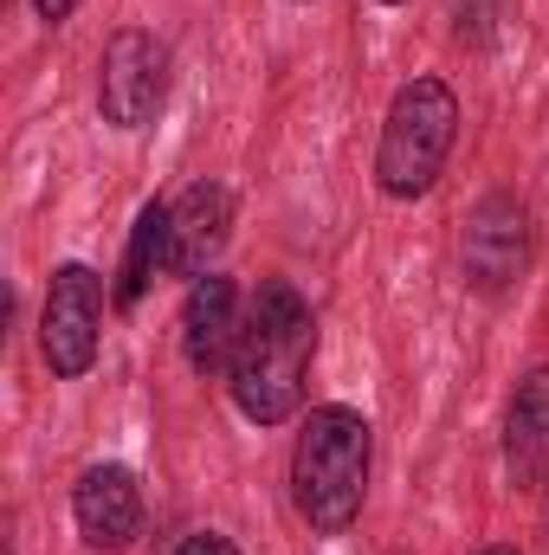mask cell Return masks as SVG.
<instances>
[{"label":"cell","instance_id":"ba28073f","mask_svg":"<svg viewBox=\"0 0 549 555\" xmlns=\"http://www.w3.org/2000/svg\"><path fill=\"white\" fill-rule=\"evenodd\" d=\"M72 517L91 550H130L142 537V491L130 465H91L72 485Z\"/></svg>","mask_w":549,"mask_h":555},{"label":"cell","instance_id":"5b68a950","mask_svg":"<svg viewBox=\"0 0 549 555\" xmlns=\"http://www.w3.org/2000/svg\"><path fill=\"white\" fill-rule=\"evenodd\" d=\"M98 336H104V284H98V272L91 266H59L52 272V291H46V317H39L46 369L59 382L91 375Z\"/></svg>","mask_w":549,"mask_h":555},{"label":"cell","instance_id":"4fadbf2b","mask_svg":"<svg viewBox=\"0 0 549 555\" xmlns=\"http://www.w3.org/2000/svg\"><path fill=\"white\" fill-rule=\"evenodd\" d=\"M175 555H240V550H233L227 537H214V530H201V537H188V543H181Z\"/></svg>","mask_w":549,"mask_h":555},{"label":"cell","instance_id":"8fae6325","mask_svg":"<svg viewBox=\"0 0 549 555\" xmlns=\"http://www.w3.org/2000/svg\"><path fill=\"white\" fill-rule=\"evenodd\" d=\"M155 272H168V207L149 201L130 227V253H124V272H117V304L130 310L142 291L155 284Z\"/></svg>","mask_w":549,"mask_h":555},{"label":"cell","instance_id":"52a82bcc","mask_svg":"<svg viewBox=\"0 0 549 555\" xmlns=\"http://www.w3.org/2000/svg\"><path fill=\"white\" fill-rule=\"evenodd\" d=\"M227 240H233V194L220 181L181 188V201L168 207V278H207Z\"/></svg>","mask_w":549,"mask_h":555},{"label":"cell","instance_id":"8992f818","mask_svg":"<svg viewBox=\"0 0 549 555\" xmlns=\"http://www.w3.org/2000/svg\"><path fill=\"white\" fill-rule=\"evenodd\" d=\"M459 272L485 297L511 291L518 278L531 272V207L518 194H485L472 207L465 240H459Z\"/></svg>","mask_w":549,"mask_h":555},{"label":"cell","instance_id":"9a60e30c","mask_svg":"<svg viewBox=\"0 0 549 555\" xmlns=\"http://www.w3.org/2000/svg\"><path fill=\"white\" fill-rule=\"evenodd\" d=\"M478 555H518V550H511V543H485Z\"/></svg>","mask_w":549,"mask_h":555},{"label":"cell","instance_id":"6da1fadb","mask_svg":"<svg viewBox=\"0 0 549 555\" xmlns=\"http://www.w3.org/2000/svg\"><path fill=\"white\" fill-rule=\"evenodd\" d=\"M310 356H317L310 304L297 297V284L266 278L259 297H253V317L240 323V349H233V369H227L233 408L253 426H284L297 414V401H304Z\"/></svg>","mask_w":549,"mask_h":555},{"label":"cell","instance_id":"3957f363","mask_svg":"<svg viewBox=\"0 0 549 555\" xmlns=\"http://www.w3.org/2000/svg\"><path fill=\"white\" fill-rule=\"evenodd\" d=\"M459 137V98L439 78H413L395 91L388 117H382V142H375V188L388 201H420Z\"/></svg>","mask_w":549,"mask_h":555},{"label":"cell","instance_id":"7c38bea8","mask_svg":"<svg viewBox=\"0 0 549 555\" xmlns=\"http://www.w3.org/2000/svg\"><path fill=\"white\" fill-rule=\"evenodd\" d=\"M485 26H491V7H485V0H459V33L485 39Z\"/></svg>","mask_w":549,"mask_h":555},{"label":"cell","instance_id":"277c9868","mask_svg":"<svg viewBox=\"0 0 549 555\" xmlns=\"http://www.w3.org/2000/svg\"><path fill=\"white\" fill-rule=\"evenodd\" d=\"M162 104H168V46L142 26H124L98 65V111L111 130H142L162 117Z\"/></svg>","mask_w":549,"mask_h":555},{"label":"cell","instance_id":"e0dca14e","mask_svg":"<svg viewBox=\"0 0 549 555\" xmlns=\"http://www.w3.org/2000/svg\"><path fill=\"white\" fill-rule=\"evenodd\" d=\"M544 517H549V511H544Z\"/></svg>","mask_w":549,"mask_h":555},{"label":"cell","instance_id":"9c48e42d","mask_svg":"<svg viewBox=\"0 0 549 555\" xmlns=\"http://www.w3.org/2000/svg\"><path fill=\"white\" fill-rule=\"evenodd\" d=\"M233 349H240V291L233 278L207 272L194 278L188 304H181V356L194 375H220L233 369Z\"/></svg>","mask_w":549,"mask_h":555},{"label":"cell","instance_id":"2e32d148","mask_svg":"<svg viewBox=\"0 0 549 555\" xmlns=\"http://www.w3.org/2000/svg\"><path fill=\"white\" fill-rule=\"evenodd\" d=\"M382 7H401V0H382Z\"/></svg>","mask_w":549,"mask_h":555},{"label":"cell","instance_id":"30bf717a","mask_svg":"<svg viewBox=\"0 0 549 555\" xmlns=\"http://www.w3.org/2000/svg\"><path fill=\"white\" fill-rule=\"evenodd\" d=\"M505 465L518 485H537L549 472V369H531L505 414Z\"/></svg>","mask_w":549,"mask_h":555},{"label":"cell","instance_id":"5bb4252c","mask_svg":"<svg viewBox=\"0 0 549 555\" xmlns=\"http://www.w3.org/2000/svg\"><path fill=\"white\" fill-rule=\"evenodd\" d=\"M33 7H39V20H46V26H59V20H72V13H78V0H33Z\"/></svg>","mask_w":549,"mask_h":555},{"label":"cell","instance_id":"7a4b0ae2","mask_svg":"<svg viewBox=\"0 0 549 555\" xmlns=\"http://www.w3.org/2000/svg\"><path fill=\"white\" fill-rule=\"evenodd\" d=\"M375 465V433L356 408H317L291 446V498L317 537H343L362 517Z\"/></svg>","mask_w":549,"mask_h":555}]
</instances>
